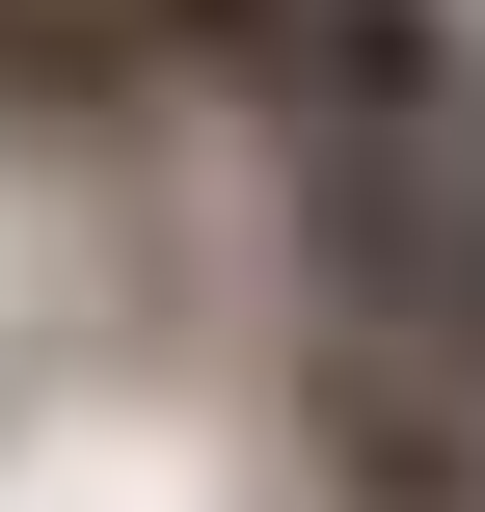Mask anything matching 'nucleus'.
<instances>
[{
    "label": "nucleus",
    "instance_id": "f257e3e1",
    "mask_svg": "<svg viewBox=\"0 0 485 512\" xmlns=\"http://www.w3.org/2000/svg\"><path fill=\"white\" fill-rule=\"evenodd\" d=\"M324 459H351V512H485V378L432 324H324Z\"/></svg>",
    "mask_w": 485,
    "mask_h": 512
},
{
    "label": "nucleus",
    "instance_id": "f03ea898",
    "mask_svg": "<svg viewBox=\"0 0 485 512\" xmlns=\"http://www.w3.org/2000/svg\"><path fill=\"white\" fill-rule=\"evenodd\" d=\"M135 0H0V108H135Z\"/></svg>",
    "mask_w": 485,
    "mask_h": 512
},
{
    "label": "nucleus",
    "instance_id": "7ed1b4c3",
    "mask_svg": "<svg viewBox=\"0 0 485 512\" xmlns=\"http://www.w3.org/2000/svg\"><path fill=\"white\" fill-rule=\"evenodd\" d=\"M270 27L297 0H135V54H189V81H270Z\"/></svg>",
    "mask_w": 485,
    "mask_h": 512
}]
</instances>
